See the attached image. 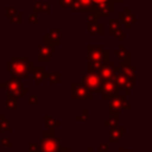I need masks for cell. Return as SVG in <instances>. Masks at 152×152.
<instances>
[{
    "mask_svg": "<svg viewBox=\"0 0 152 152\" xmlns=\"http://www.w3.org/2000/svg\"><path fill=\"white\" fill-rule=\"evenodd\" d=\"M32 66H33V63L31 61H28V58L26 56H21V57L12 56L11 61H8L6 64V70H7V72H11L14 76L27 77Z\"/></svg>",
    "mask_w": 152,
    "mask_h": 152,
    "instance_id": "6da1fadb",
    "label": "cell"
},
{
    "mask_svg": "<svg viewBox=\"0 0 152 152\" xmlns=\"http://www.w3.org/2000/svg\"><path fill=\"white\" fill-rule=\"evenodd\" d=\"M59 138L55 135V128H50V131H45L39 142V152H58Z\"/></svg>",
    "mask_w": 152,
    "mask_h": 152,
    "instance_id": "7a4b0ae2",
    "label": "cell"
},
{
    "mask_svg": "<svg viewBox=\"0 0 152 152\" xmlns=\"http://www.w3.org/2000/svg\"><path fill=\"white\" fill-rule=\"evenodd\" d=\"M86 88H88L90 91H95L101 94V84H102V80L100 78V76L94 72H84L82 75V83Z\"/></svg>",
    "mask_w": 152,
    "mask_h": 152,
    "instance_id": "3957f363",
    "label": "cell"
},
{
    "mask_svg": "<svg viewBox=\"0 0 152 152\" xmlns=\"http://www.w3.org/2000/svg\"><path fill=\"white\" fill-rule=\"evenodd\" d=\"M87 50H88L89 61H91V62L104 63V62L109 61V52L107 50H104L102 45H97V46L88 45Z\"/></svg>",
    "mask_w": 152,
    "mask_h": 152,
    "instance_id": "277c9868",
    "label": "cell"
},
{
    "mask_svg": "<svg viewBox=\"0 0 152 152\" xmlns=\"http://www.w3.org/2000/svg\"><path fill=\"white\" fill-rule=\"evenodd\" d=\"M114 0H108L107 2L104 4H99V5H95L93 4V8H91V13L97 18H104V17H108L110 13H113L115 11V6H114Z\"/></svg>",
    "mask_w": 152,
    "mask_h": 152,
    "instance_id": "5b68a950",
    "label": "cell"
},
{
    "mask_svg": "<svg viewBox=\"0 0 152 152\" xmlns=\"http://www.w3.org/2000/svg\"><path fill=\"white\" fill-rule=\"evenodd\" d=\"M70 87L72 89L71 99H78V100H91L93 99V91H90L83 84H81V83H71Z\"/></svg>",
    "mask_w": 152,
    "mask_h": 152,
    "instance_id": "8992f818",
    "label": "cell"
},
{
    "mask_svg": "<svg viewBox=\"0 0 152 152\" xmlns=\"http://www.w3.org/2000/svg\"><path fill=\"white\" fill-rule=\"evenodd\" d=\"M114 63L112 61H107L104 63H102L99 68V70L96 71V74L100 76V78L102 81H107V80H114L115 76V69H114Z\"/></svg>",
    "mask_w": 152,
    "mask_h": 152,
    "instance_id": "52a82bcc",
    "label": "cell"
},
{
    "mask_svg": "<svg viewBox=\"0 0 152 152\" xmlns=\"http://www.w3.org/2000/svg\"><path fill=\"white\" fill-rule=\"evenodd\" d=\"M87 28L90 34H102L103 33V25L97 20V18L89 12L87 17Z\"/></svg>",
    "mask_w": 152,
    "mask_h": 152,
    "instance_id": "ba28073f",
    "label": "cell"
},
{
    "mask_svg": "<svg viewBox=\"0 0 152 152\" xmlns=\"http://www.w3.org/2000/svg\"><path fill=\"white\" fill-rule=\"evenodd\" d=\"M119 87L116 86V83L114 82V80H107V81H102L101 84V94L103 96L104 100H108L110 96H113L114 94L120 93L119 91Z\"/></svg>",
    "mask_w": 152,
    "mask_h": 152,
    "instance_id": "9c48e42d",
    "label": "cell"
},
{
    "mask_svg": "<svg viewBox=\"0 0 152 152\" xmlns=\"http://www.w3.org/2000/svg\"><path fill=\"white\" fill-rule=\"evenodd\" d=\"M108 32L109 34L114 36L115 38L124 40L125 39V32L120 28V19L119 18H109L108 19Z\"/></svg>",
    "mask_w": 152,
    "mask_h": 152,
    "instance_id": "30bf717a",
    "label": "cell"
},
{
    "mask_svg": "<svg viewBox=\"0 0 152 152\" xmlns=\"http://www.w3.org/2000/svg\"><path fill=\"white\" fill-rule=\"evenodd\" d=\"M59 28H51L49 31V33H45L43 39H44V45H49V46H58L61 45V39H59Z\"/></svg>",
    "mask_w": 152,
    "mask_h": 152,
    "instance_id": "8fae6325",
    "label": "cell"
},
{
    "mask_svg": "<svg viewBox=\"0 0 152 152\" xmlns=\"http://www.w3.org/2000/svg\"><path fill=\"white\" fill-rule=\"evenodd\" d=\"M125 100H126L125 94H121V93L114 94L113 96H110V97L108 99L109 109L120 112V109H122V104H124V101H125Z\"/></svg>",
    "mask_w": 152,
    "mask_h": 152,
    "instance_id": "7c38bea8",
    "label": "cell"
},
{
    "mask_svg": "<svg viewBox=\"0 0 152 152\" xmlns=\"http://www.w3.org/2000/svg\"><path fill=\"white\" fill-rule=\"evenodd\" d=\"M119 19H120V21H122L125 24V28L126 30H129L131 26H132V24L135 21V17L132 13V11H131L129 7H126L125 8V12H121L120 13Z\"/></svg>",
    "mask_w": 152,
    "mask_h": 152,
    "instance_id": "4fadbf2b",
    "label": "cell"
},
{
    "mask_svg": "<svg viewBox=\"0 0 152 152\" xmlns=\"http://www.w3.org/2000/svg\"><path fill=\"white\" fill-rule=\"evenodd\" d=\"M53 49L55 48L49 46V45H39L38 46V59L40 62L49 61L53 55Z\"/></svg>",
    "mask_w": 152,
    "mask_h": 152,
    "instance_id": "5bb4252c",
    "label": "cell"
},
{
    "mask_svg": "<svg viewBox=\"0 0 152 152\" xmlns=\"http://www.w3.org/2000/svg\"><path fill=\"white\" fill-rule=\"evenodd\" d=\"M119 119H120L119 112L109 109V112H108V119L104 120V121L102 122V125L106 126V127H110V128H112V127H115V126L118 125V122H119Z\"/></svg>",
    "mask_w": 152,
    "mask_h": 152,
    "instance_id": "9a60e30c",
    "label": "cell"
},
{
    "mask_svg": "<svg viewBox=\"0 0 152 152\" xmlns=\"http://www.w3.org/2000/svg\"><path fill=\"white\" fill-rule=\"evenodd\" d=\"M126 127L125 126H119V127H112L110 132H109V137H108V142H114V141H119L121 135L125 133Z\"/></svg>",
    "mask_w": 152,
    "mask_h": 152,
    "instance_id": "2e32d148",
    "label": "cell"
},
{
    "mask_svg": "<svg viewBox=\"0 0 152 152\" xmlns=\"http://www.w3.org/2000/svg\"><path fill=\"white\" fill-rule=\"evenodd\" d=\"M6 89L7 90H18V89H21L23 88V83L20 81V77L18 76H12L11 78L6 80Z\"/></svg>",
    "mask_w": 152,
    "mask_h": 152,
    "instance_id": "e0dca14e",
    "label": "cell"
},
{
    "mask_svg": "<svg viewBox=\"0 0 152 152\" xmlns=\"http://www.w3.org/2000/svg\"><path fill=\"white\" fill-rule=\"evenodd\" d=\"M119 68H120V71L127 77H135V68L132 66L129 62H120Z\"/></svg>",
    "mask_w": 152,
    "mask_h": 152,
    "instance_id": "ac0fdd59",
    "label": "cell"
},
{
    "mask_svg": "<svg viewBox=\"0 0 152 152\" xmlns=\"http://www.w3.org/2000/svg\"><path fill=\"white\" fill-rule=\"evenodd\" d=\"M33 74V80L36 83H42L46 76V71H44V66H32L31 69Z\"/></svg>",
    "mask_w": 152,
    "mask_h": 152,
    "instance_id": "d6986e66",
    "label": "cell"
},
{
    "mask_svg": "<svg viewBox=\"0 0 152 152\" xmlns=\"http://www.w3.org/2000/svg\"><path fill=\"white\" fill-rule=\"evenodd\" d=\"M115 55L120 59V62H129L131 61V52L128 50H126V48L124 45H120V48L116 50Z\"/></svg>",
    "mask_w": 152,
    "mask_h": 152,
    "instance_id": "ffe728a7",
    "label": "cell"
},
{
    "mask_svg": "<svg viewBox=\"0 0 152 152\" xmlns=\"http://www.w3.org/2000/svg\"><path fill=\"white\" fill-rule=\"evenodd\" d=\"M43 119H44V124H45V126L49 127V128H56V127L61 126V121L57 120L56 118L51 116V115H44Z\"/></svg>",
    "mask_w": 152,
    "mask_h": 152,
    "instance_id": "44dd1931",
    "label": "cell"
},
{
    "mask_svg": "<svg viewBox=\"0 0 152 152\" xmlns=\"http://www.w3.org/2000/svg\"><path fill=\"white\" fill-rule=\"evenodd\" d=\"M39 12H45L49 13L50 12V5L45 4V2H33V13H39Z\"/></svg>",
    "mask_w": 152,
    "mask_h": 152,
    "instance_id": "7402d4cb",
    "label": "cell"
},
{
    "mask_svg": "<svg viewBox=\"0 0 152 152\" xmlns=\"http://www.w3.org/2000/svg\"><path fill=\"white\" fill-rule=\"evenodd\" d=\"M25 94H27V89L25 88H21L18 90H6V99H18Z\"/></svg>",
    "mask_w": 152,
    "mask_h": 152,
    "instance_id": "603a6c76",
    "label": "cell"
},
{
    "mask_svg": "<svg viewBox=\"0 0 152 152\" xmlns=\"http://www.w3.org/2000/svg\"><path fill=\"white\" fill-rule=\"evenodd\" d=\"M12 131V126L8 121V119L1 114L0 112V132H11Z\"/></svg>",
    "mask_w": 152,
    "mask_h": 152,
    "instance_id": "cb8c5ba5",
    "label": "cell"
},
{
    "mask_svg": "<svg viewBox=\"0 0 152 152\" xmlns=\"http://www.w3.org/2000/svg\"><path fill=\"white\" fill-rule=\"evenodd\" d=\"M49 82L51 84H55V83H59L61 82V74L58 71H52V72H46V76H45Z\"/></svg>",
    "mask_w": 152,
    "mask_h": 152,
    "instance_id": "d4e9b609",
    "label": "cell"
},
{
    "mask_svg": "<svg viewBox=\"0 0 152 152\" xmlns=\"http://www.w3.org/2000/svg\"><path fill=\"white\" fill-rule=\"evenodd\" d=\"M101 64H102V63H97V62H91V61H89V62L87 63V72H91V74L96 72V71L99 70V68H100Z\"/></svg>",
    "mask_w": 152,
    "mask_h": 152,
    "instance_id": "484cf974",
    "label": "cell"
},
{
    "mask_svg": "<svg viewBox=\"0 0 152 152\" xmlns=\"http://www.w3.org/2000/svg\"><path fill=\"white\" fill-rule=\"evenodd\" d=\"M80 2L82 5L83 11H87L88 13L91 12V8H93V1L91 0H80Z\"/></svg>",
    "mask_w": 152,
    "mask_h": 152,
    "instance_id": "4316f807",
    "label": "cell"
},
{
    "mask_svg": "<svg viewBox=\"0 0 152 152\" xmlns=\"http://www.w3.org/2000/svg\"><path fill=\"white\" fill-rule=\"evenodd\" d=\"M72 12H80V11H83V8H82V5H81V2H80V0H74L72 2H71V5H70V7H69Z\"/></svg>",
    "mask_w": 152,
    "mask_h": 152,
    "instance_id": "83f0119b",
    "label": "cell"
},
{
    "mask_svg": "<svg viewBox=\"0 0 152 152\" xmlns=\"http://www.w3.org/2000/svg\"><path fill=\"white\" fill-rule=\"evenodd\" d=\"M10 19H11V21H12L13 24H20V23L23 21V13H20V12H15Z\"/></svg>",
    "mask_w": 152,
    "mask_h": 152,
    "instance_id": "f1b7e54d",
    "label": "cell"
},
{
    "mask_svg": "<svg viewBox=\"0 0 152 152\" xmlns=\"http://www.w3.org/2000/svg\"><path fill=\"white\" fill-rule=\"evenodd\" d=\"M6 108L8 110H15L17 109V100L15 99H7Z\"/></svg>",
    "mask_w": 152,
    "mask_h": 152,
    "instance_id": "f546056e",
    "label": "cell"
},
{
    "mask_svg": "<svg viewBox=\"0 0 152 152\" xmlns=\"http://www.w3.org/2000/svg\"><path fill=\"white\" fill-rule=\"evenodd\" d=\"M0 145L4 148H11L12 147V142H11L10 138H6V137H4V138L0 139Z\"/></svg>",
    "mask_w": 152,
    "mask_h": 152,
    "instance_id": "4dcf8cb0",
    "label": "cell"
},
{
    "mask_svg": "<svg viewBox=\"0 0 152 152\" xmlns=\"http://www.w3.org/2000/svg\"><path fill=\"white\" fill-rule=\"evenodd\" d=\"M38 102H39V97H38V95H36V94H31V95H28L27 104H37Z\"/></svg>",
    "mask_w": 152,
    "mask_h": 152,
    "instance_id": "1f68e13d",
    "label": "cell"
},
{
    "mask_svg": "<svg viewBox=\"0 0 152 152\" xmlns=\"http://www.w3.org/2000/svg\"><path fill=\"white\" fill-rule=\"evenodd\" d=\"M97 152H108L109 151V144L108 142H99Z\"/></svg>",
    "mask_w": 152,
    "mask_h": 152,
    "instance_id": "d6a6232c",
    "label": "cell"
},
{
    "mask_svg": "<svg viewBox=\"0 0 152 152\" xmlns=\"http://www.w3.org/2000/svg\"><path fill=\"white\" fill-rule=\"evenodd\" d=\"M38 21H39V19H38V15H37L36 13L30 14L28 18H27V23H28V24H37Z\"/></svg>",
    "mask_w": 152,
    "mask_h": 152,
    "instance_id": "836d02e7",
    "label": "cell"
},
{
    "mask_svg": "<svg viewBox=\"0 0 152 152\" xmlns=\"http://www.w3.org/2000/svg\"><path fill=\"white\" fill-rule=\"evenodd\" d=\"M27 152H39V144H33V142H30V144H28Z\"/></svg>",
    "mask_w": 152,
    "mask_h": 152,
    "instance_id": "e575fe53",
    "label": "cell"
},
{
    "mask_svg": "<svg viewBox=\"0 0 152 152\" xmlns=\"http://www.w3.org/2000/svg\"><path fill=\"white\" fill-rule=\"evenodd\" d=\"M87 118H88V112L87 110H82V113L76 116V120L77 121H83V120H87Z\"/></svg>",
    "mask_w": 152,
    "mask_h": 152,
    "instance_id": "d590c367",
    "label": "cell"
},
{
    "mask_svg": "<svg viewBox=\"0 0 152 152\" xmlns=\"http://www.w3.org/2000/svg\"><path fill=\"white\" fill-rule=\"evenodd\" d=\"M15 12H17V10H15L14 7H7V8H6V18L10 19Z\"/></svg>",
    "mask_w": 152,
    "mask_h": 152,
    "instance_id": "8d00e7d4",
    "label": "cell"
},
{
    "mask_svg": "<svg viewBox=\"0 0 152 152\" xmlns=\"http://www.w3.org/2000/svg\"><path fill=\"white\" fill-rule=\"evenodd\" d=\"M59 1H61V6L62 7H70V5H71V2L74 0H59Z\"/></svg>",
    "mask_w": 152,
    "mask_h": 152,
    "instance_id": "74e56055",
    "label": "cell"
},
{
    "mask_svg": "<svg viewBox=\"0 0 152 152\" xmlns=\"http://www.w3.org/2000/svg\"><path fill=\"white\" fill-rule=\"evenodd\" d=\"M122 109H126V110H129V109H131V106H129V102H128V100H125V101H124V104H122Z\"/></svg>",
    "mask_w": 152,
    "mask_h": 152,
    "instance_id": "f35d334b",
    "label": "cell"
},
{
    "mask_svg": "<svg viewBox=\"0 0 152 152\" xmlns=\"http://www.w3.org/2000/svg\"><path fill=\"white\" fill-rule=\"evenodd\" d=\"M93 1V4H95V5H99V4H104V2H107L108 0H91Z\"/></svg>",
    "mask_w": 152,
    "mask_h": 152,
    "instance_id": "ab89813d",
    "label": "cell"
},
{
    "mask_svg": "<svg viewBox=\"0 0 152 152\" xmlns=\"http://www.w3.org/2000/svg\"><path fill=\"white\" fill-rule=\"evenodd\" d=\"M58 152H71V148H59Z\"/></svg>",
    "mask_w": 152,
    "mask_h": 152,
    "instance_id": "60d3db41",
    "label": "cell"
},
{
    "mask_svg": "<svg viewBox=\"0 0 152 152\" xmlns=\"http://www.w3.org/2000/svg\"><path fill=\"white\" fill-rule=\"evenodd\" d=\"M119 152H131V151H129V150H126V148H120Z\"/></svg>",
    "mask_w": 152,
    "mask_h": 152,
    "instance_id": "b9f144b4",
    "label": "cell"
},
{
    "mask_svg": "<svg viewBox=\"0 0 152 152\" xmlns=\"http://www.w3.org/2000/svg\"><path fill=\"white\" fill-rule=\"evenodd\" d=\"M87 152H93V148H91V147H89V148L87 150Z\"/></svg>",
    "mask_w": 152,
    "mask_h": 152,
    "instance_id": "7bdbcfd3",
    "label": "cell"
},
{
    "mask_svg": "<svg viewBox=\"0 0 152 152\" xmlns=\"http://www.w3.org/2000/svg\"><path fill=\"white\" fill-rule=\"evenodd\" d=\"M114 1H116V2H121V1H125V0H114Z\"/></svg>",
    "mask_w": 152,
    "mask_h": 152,
    "instance_id": "ee69618b",
    "label": "cell"
},
{
    "mask_svg": "<svg viewBox=\"0 0 152 152\" xmlns=\"http://www.w3.org/2000/svg\"><path fill=\"white\" fill-rule=\"evenodd\" d=\"M0 65H1V51H0Z\"/></svg>",
    "mask_w": 152,
    "mask_h": 152,
    "instance_id": "f6af8a7d",
    "label": "cell"
},
{
    "mask_svg": "<svg viewBox=\"0 0 152 152\" xmlns=\"http://www.w3.org/2000/svg\"><path fill=\"white\" fill-rule=\"evenodd\" d=\"M0 51H1V46H0Z\"/></svg>",
    "mask_w": 152,
    "mask_h": 152,
    "instance_id": "bcb514c9",
    "label": "cell"
},
{
    "mask_svg": "<svg viewBox=\"0 0 152 152\" xmlns=\"http://www.w3.org/2000/svg\"><path fill=\"white\" fill-rule=\"evenodd\" d=\"M0 12H1V8H0Z\"/></svg>",
    "mask_w": 152,
    "mask_h": 152,
    "instance_id": "7dc6e473",
    "label": "cell"
}]
</instances>
